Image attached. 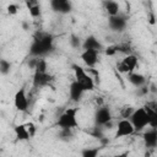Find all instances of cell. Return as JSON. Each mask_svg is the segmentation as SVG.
Wrapping results in <instances>:
<instances>
[{"instance_id":"obj_22","label":"cell","mask_w":157,"mask_h":157,"mask_svg":"<svg viewBox=\"0 0 157 157\" xmlns=\"http://www.w3.org/2000/svg\"><path fill=\"white\" fill-rule=\"evenodd\" d=\"M48 69V64L45 61V59H42L39 58L37 64H36V67H34V72H48L47 71Z\"/></svg>"},{"instance_id":"obj_8","label":"cell","mask_w":157,"mask_h":157,"mask_svg":"<svg viewBox=\"0 0 157 157\" xmlns=\"http://www.w3.org/2000/svg\"><path fill=\"white\" fill-rule=\"evenodd\" d=\"M13 104H15V108L20 112H27L28 109V105H29V101H28V97L26 94V90L22 87L20 88L15 96H13Z\"/></svg>"},{"instance_id":"obj_4","label":"cell","mask_w":157,"mask_h":157,"mask_svg":"<svg viewBox=\"0 0 157 157\" xmlns=\"http://www.w3.org/2000/svg\"><path fill=\"white\" fill-rule=\"evenodd\" d=\"M129 120L132 124L135 131H142L146 126H148V115L144 107L136 108L129 118Z\"/></svg>"},{"instance_id":"obj_20","label":"cell","mask_w":157,"mask_h":157,"mask_svg":"<svg viewBox=\"0 0 157 157\" xmlns=\"http://www.w3.org/2000/svg\"><path fill=\"white\" fill-rule=\"evenodd\" d=\"M26 6L28 7V11H29V15L31 17L33 18H37L40 16V6L37 1H27L26 2Z\"/></svg>"},{"instance_id":"obj_3","label":"cell","mask_w":157,"mask_h":157,"mask_svg":"<svg viewBox=\"0 0 157 157\" xmlns=\"http://www.w3.org/2000/svg\"><path fill=\"white\" fill-rule=\"evenodd\" d=\"M72 70H74V76H75V81L77 83L81 85V87L86 91H93L94 90V81L93 77L80 65L77 64H72L71 65Z\"/></svg>"},{"instance_id":"obj_28","label":"cell","mask_w":157,"mask_h":157,"mask_svg":"<svg viewBox=\"0 0 157 157\" xmlns=\"http://www.w3.org/2000/svg\"><path fill=\"white\" fill-rule=\"evenodd\" d=\"M70 43L74 48H78L80 45H82V43L80 42V38L76 37V36H71V39H70Z\"/></svg>"},{"instance_id":"obj_2","label":"cell","mask_w":157,"mask_h":157,"mask_svg":"<svg viewBox=\"0 0 157 157\" xmlns=\"http://www.w3.org/2000/svg\"><path fill=\"white\" fill-rule=\"evenodd\" d=\"M56 125L60 130H72L78 126L77 123V108H67L65 109L58 118Z\"/></svg>"},{"instance_id":"obj_16","label":"cell","mask_w":157,"mask_h":157,"mask_svg":"<svg viewBox=\"0 0 157 157\" xmlns=\"http://www.w3.org/2000/svg\"><path fill=\"white\" fill-rule=\"evenodd\" d=\"M128 81H129L134 87L140 88V87L145 86V83H146V77H145L144 75H141V74L134 71V72H131V74L128 75Z\"/></svg>"},{"instance_id":"obj_31","label":"cell","mask_w":157,"mask_h":157,"mask_svg":"<svg viewBox=\"0 0 157 157\" xmlns=\"http://www.w3.org/2000/svg\"><path fill=\"white\" fill-rule=\"evenodd\" d=\"M113 157H129V152H121V153L114 155Z\"/></svg>"},{"instance_id":"obj_21","label":"cell","mask_w":157,"mask_h":157,"mask_svg":"<svg viewBox=\"0 0 157 157\" xmlns=\"http://www.w3.org/2000/svg\"><path fill=\"white\" fill-rule=\"evenodd\" d=\"M99 147H86L81 151V157H98Z\"/></svg>"},{"instance_id":"obj_5","label":"cell","mask_w":157,"mask_h":157,"mask_svg":"<svg viewBox=\"0 0 157 157\" xmlns=\"http://www.w3.org/2000/svg\"><path fill=\"white\" fill-rule=\"evenodd\" d=\"M137 66V56L134 54H129L125 55L118 64H117V69L119 72L121 74H131L134 72V70Z\"/></svg>"},{"instance_id":"obj_1","label":"cell","mask_w":157,"mask_h":157,"mask_svg":"<svg viewBox=\"0 0 157 157\" xmlns=\"http://www.w3.org/2000/svg\"><path fill=\"white\" fill-rule=\"evenodd\" d=\"M54 49V37L47 32H37L29 47V55L33 58H43Z\"/></svg>"},{"instance_id":"obj_9","label":"cell","mask_w":157,"mask_h":157,"mask_svg":"<svg viewBox=\"0 0 157 157\" xmlns=\"http://www.w3.org/2000/svg\"><path fill=\"white\" fill-rule=\"evenodd\" d=\"M126 25H128V18H126V16H124L121 13L115 15V16H109V18H108V26L112 31L121 32L126 28Z\"/></svg>"},{"instance_id":"obj_29","label":"cell","mask_w":157,"mask_h":157,"mask_svg":"<svg viewBox=\"0 0 157 157\" xmlns=\"http://www.w3.org/2000/svg\"><path fill=\"white\" fill-rule=\"evenodd\" d=\"M17 10H18V7H17V5H15V4H10V5L7 6V12H9L10 15H16V13H17Z\"/></svg>"},{"instance_id":"obj_6","label":"cell","mask_w":157,"mask_h":157,"mask_svg":"<svg viewBox=\"0 0 157 157\" xmlns=\"http://www.w3.org/2000/svg\"><path fill=\"white\" fill-rule=\"evenodd\" d=\"M112 112L107 105L98 107V109L94 113V121L98 126H105L108 123L112 121Z\"/></svg>"},{"instance_id":"obj_17","label":"cell","mask_w":157,"mask_h":157,"mask_svg":"<svg viewBox=\"0 0 157 157\" xmlns=\"http://www.w3.org/2000/svg\"><path fill=\"white\" fill-rule=\"evenodd\" d=\"M13 131H15V135H16V139L18 141H28L31 139V135L27 130V126L26 124H18L13 128Z\"/></svg>"},{"instance_id":"obj_7","label":"cell","mask_w":157,"mask_h":157,"mask_svg":"<svg viewBox=\"0 0 157 157\" xmlns=\"http://www.w3.org/2000/svg\"><path fill=\"white\" fill-rule=\"evenodd\" d=\"M135 132V129L132 126V124L130 123L129 119H121L118 121L117 124V130H115V139H120V137H125V136H130Z\"/></svg>"},{"instance_id":"obj_34","label":"cell","mask_w":157,"mask_h":157,"mask_svg":"<svg viewBox=\"0 0 157 157\" xmlns=\"http://www.w3.org/2000/svg\"><path fill=\"white\" fill-rule=\"evenodd\" d=\"M156 45H157V40H156Z\"/></svg>"},{"instance_id":"obj_15","label":"cell","mask_w":157,"mask_h":157,"mask_svg":"<svg viewBox=\"0 0 157 157\" xmlns=\"http://www.w3.org/2000/svg\"><path fill=\"white\" fill-rule=\"evenodd\" d=\"M53 80L52 75L48 72H34L33 75V87H44Z\"/></svg>"},{"instance_id":"obj_12","label":"cell","mask_w":157,"mask_h":157,"mask_svg":"<svg viewBox=\"0 0 157 157\" xmlns=\"http://www.w3.org/2000/svg\"><path fill=\"white\" fill-rule=\"evenodd\" d=\"M82 49L83 50H97V52H101L103 49V45L102 43L94 37V36H88L83 39L82 42Z\"/></svg>"},{"instance_id":"obj_11","label":"cell","mask_w":157,"mask_h":157,"mask_svg":"<svg viewBox=\"0 0 157 157\" xmlns=\"http://www.w3.org/2000/svg\"><path fill=\"white\" fill-rule=\"evenodd\" d=\"M50 6L55 12L59 13H69L72 10V4L67 0H53L50 1Z\"/></svg>"},{"instance_id":"obj_27","label":"cell","mask_w":157,"mask_h":157,"mask_svg":"<svg viewBox=\"0 0 157 157\" xmlns=\"http://www.w3.org/2000/svg\"><path fill=\"white\" fill-rule=\"evenodd\" d=\"M26 126H27V130H28L31 137H33L36 135V125L32 121H28V123H26Z\"/></svg>"},{"instance_id":"obj_10","label":"cell","mask_w":157,"mask_h":157,"mask_svg":"<svg viewBox=\"0 0 157 157\" xmlns=\"http://www.w3.org/2000/svg\"><path fill=\"white\" fill-rule=\"evenodd\" d=\"M98 56H99V52L97 50H83L80 55L83 64L90 69H93L96 66V64L98 63Z\"/></svg>"},{"instance_id":"obj_33","label":"cell","mask_w":157,"mask_h":157,"mask_svg":"<svg viewBox=\"0 0 157 157\" xmlns=\"http://www.w3.org/2000/svg\"><path fill=\"white\" fill-rule=\"evenodd\" d=\"M102 157H108V156H102Z\"/></svg>"},{"instance_id":"obj_13","label":"cell","mask_w":157,"mask_h":157,"mask_svg":"<svg viewBox=\"0 0 157 157\" xmlns=\"http://www.w3.org/2000/svg\"><path fill=\"white\" fill-rule=\"evenodd\" d=\"M85 93V90L81 87L80 83H77L75 80L70 83L69 86V96H70V99L72 102H80L82 96Z\"/></svg>"},{"instance_id":"obj_23","label":"cell","mask_w":157,"mask_h":157,"mask_svg":"<svg viewBox=\"0 0 157 157\" xmlns=\"http://www.w3.org/2000/svg\"><path fill=\"white\" fill-rule=\"evenodd\" d=\"M10 69H11V63L7 61L6 59H1L0 60V72L2 75H7L10 72Z\"/></svg>"},{"instance_id":"obj_26","label":"cell","mask_w":157,"mask_h":157,"mask_svg":"<svg viewBox=\"0 0 157 157\" xmlns=\"http://www.w3.org/2000/svg\"><path fill=\"white\" fill-rule=\"evenodd\" d=\"M104 53H105V55H108V56H113V55H115V54L118 53V50H117V44H113V45L107 47L105 50H104Z\"/></svg>"},{"instance_id":"obj_25","label":"cell","mask_w":157,"mask_h":157,"mask_svg":"<svg viewBox=\"0 0 157 157\" xmlns=\"http://www.w3.org/2000/svg\"><path fill=\"white\" fill-rule=\"evenodd\" d=\"M117 50H118V53H124L126 55L131 54V48L126 43H124V44H117Z\"/></svg>"},{"instance_id":"obj_32","label":"cell","mask_w":157,"mask_h":157,"mask_svg":"<svg viewBox=\"0 0 157 157\" xmlns=\"http://www.w3.org/2000/svg\"><path fill=\"white\" fill-rule=\"evenodd\" d=\"M148 105H151V107H152V108L155 109V112L157 113V101H155L153 103H151V104H148Z\"/></svg>"},{"instance_id":"obj_30","label":"cell","mask_w":157,"mask_h":157,"mask_svg":"<svg viewBox=\"0 0 157 157\" xmlns=\"http://www.w3.org/2000/svg\"><path fill=\"white\" fill-rule=\"evenodd\" d=\"M137 91H139V94L140 96H145V94L148 93V87L147 86H142V87L137 88Z\"/></svg>"},{"instance_id":"obj_19","label":"cell","mask_w":157,"mask_h":157,"mask_svg":"<svg viewBox=\"0 0 157 157\" xmlns=\"http://www.w3.org/2000/svg\"><path fill=\"white\" fill-rule=\"evenodd\" d=\"M144 108L146 109L147 115H148V126L152 128V129H157V113H156L155 109H153L151 105H148V104L144 105Z\"/></svg>"},{"instance_id":"obj_24","label":"cell","mask_w":157,"mask_h":157,"mask_svg":"<svg viewBox=\"0 0 157 157\" xmlns=\"http://www.w3.org/2000/svg\"><path fill=\"white\" fill-rule=\"evenodd\" d=\"M134 108L132 107H130V105H125V107H123L121 108V112H120V114H121V118L123 119H129L130 117H131V114L134 113Z\"/></svg>"},{"instance_id":"obj_18","label":"cell","mask_w":157,"mask_h":157,"mask_svg":"<svg viewBox=\"0 0 157 157\" xmlns=\"http://www.w3.org/2000/svg\"><path fill=\"white\" fill-rule=\"evenodd\" d=\"M103 7H104L105 12L109 16H115V15H119L120 13V5L117 1L107 0V1L103 2Z\"/></svg>"},{"instance_id":"obj_14","label":"cell","mask_w":157,"mask_h":157,"mask_svg":"<svg viewBox=\"0 0 157 157\" xmlns=\"http://www.w3.org/2000/svg\"><path fill=\"white\" fill-rule=\"evenodd\" d=\"M144 144L147 148H155L157 147V129H150L144 132L142 135Z\"/></svg>"}]
</instances>
